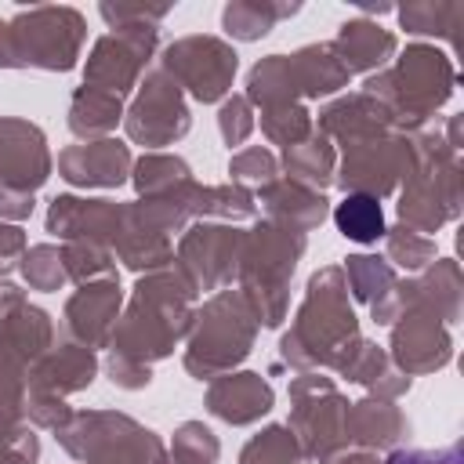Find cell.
<instances>
[{"mask_svg": "<svg viewBox=\"0 0 464 464\" xmlns=\"http://www.w3.org/2000/svg\"><path fill=\"white\" fill-rule=\"evenodd\" d=\"M196 304L199 294L174 265L138 276L109 337V355L152 370V362H163L185 341Z\"/></svg>", "mask_w": 464, "mask_h": 464, "instance_id": "6da1fadb", "label": "cell"}, {"mask_svg": "<svg viewBox=\"0 0 464 464\" xmlns=\"http://www.w3.org/2000/svg\"><path fill=\"white\" fill-rule=\"evenodd\" d=\"M359 319L348 297V283L341 265H323L308 276L304 297L290 319V330L279 337V362L308 373L334 370L359 344Z\"/></svg>", "mask_w": 464, "mask_h": 464, "instance_id": "7a4b0ae2", "label": "cell"}, {"mask_svg": "<svg viewBox=\"0 0 464 464\" xmlns=\"http://www.w3.org/2000/svg\"><path fill=\"white\" fill-rule=\"evenodd\" d=\"M362 91L392 112L395 130L413 134L424 130L428 120L453 98L457 65L442 47L417 40L406 44V51H399L381 72L366 76Z\"/></svg>", "mask_w": 464, "mask_h": 464, "instance_id": "3957f363", "label": "cell"}, {"mask_svg": "<svg viewBox=\"0 0 464 464\" xmlns=\"http://www.w3.org/2000/svg\"><path fill=\"white\" fill-rule=\"evenodd\" d=\"M304 250H308L304 232H294L268 218H254V225L243 228L236 286L246 294L261 330H279L283 319L290 315V279Z\"/></svg>", "mask_w": 464, "mask_h": 464, "instance_id": "277c9868", "label": "cell"}, {"mask_svg": "<svg viewBox=\"0 0 464 464\" xmlns=\"http://www.w3.org/2000/svg\"><path fill=\"white\" fill-rule=\"evenodd\" d=\"M410 145H413V167H410L406 181L399 185L395 214H399V225L428 236L460 218L464 167H460V156L446 145L439 127L413 130Z\"/></svg>", "mask_w": 464, "mask_h": 464, "instance_id": "5b68a950", "label": "cell"}, {"mask_svg": "<svg viewBox=\"0 0 464 464\" xmlns=\"http://www.w3.org/2000/svg\"><path fill=\"white\" fill-rule=\"evenodd\" d=\"M257 334L261 326L246 294L239 286L214 290L196 304L192 326L185 334L181 366L188 377L210 384L214 377L232 373L239 370V362H246V355L257 344Z\"/></svg>", "mask_w": 464, "mask_h": 464, "instance_id": "8992f818", "label": "cell"}, {"mask_svg": "<svg viewBox=\"0 0 464 464\" xmlns=\"http://www.w3.org/2000/svg\"><path fill=\"white\" fill-rule=\"evenodd\" d=\"M83 44L87 18L69 4H36L0 18V69L72 72Z\"/></svg>", "mask_w": 464, "mask_h": 464, "instance_id": "52a82bcc", "label": "cell"}, {"mask_svg": "<svg viewBox=\"0 0 464 464\" xmlns=\"http://www.w3.org/2000/svg\"><path fill=\"white\" fill-rule=\"evenodd\" d=\"M54 439L80 464H167V442L120 410H76Z\"/></svg>", "mask_w": 464, "mask_h": 464, "instance_id": "ba28073f", "label": "cell"}, {"mask_svg": "<svg viewBox=\"0 0 464 464\" xmlns=\"http://www.w3.org/2000/svg\"><path fill=\"white\" fill-rule=\"evenodd\" d=\"M290 417L286 428L294 431L301 457L312 464H330L337 453L348 450V395L337 388L334 377L323 370H308L290 377Z\"/></svg>", "mask_w": 464, "mask_h": 464, "instance_id": "9c48e42d", "label": "cell"}, {"mask_svg": "<svg viewBox=\"0 0 464 464\" xmlns=\"http://www.w3.org/2000/svg\"><path fill=\"white\" fill-rule=\"evenodd\" d=\"M51 170L54 156L44 127L25 116H0V221H25Z\"/></svg>", "mask_w": 464, "mask_h": 464, "instance_id": "30bf717a", "label": "cell"}, {"mask_svg": "<svg viewBox=\"0 0 464 464\" xmlns=\"http://www.w3.org/2000/svg\"><path fill=\"white\" fill-rule=\"evenodd\" d=\"M54 344V319L40 304H14L0 315V420L25 424L29 370Z\"/></svg>", "mask_w": 464, "mask_h": 464, "instance_id": "8fae6325", "label": "cell"}, {"mask_svg": "<svg viewBox=\"0 0 464 464\" xmlns=\"http://www.w3.org/2000/svg\"><path fill=\"white\" fill-rule=\"evenodd\" d=\"M156 69H163L181 91L185 98L199 102V105H221L232 94V80L239 72V54L225 36L214 33H188L170 40L160 58Z\"/></svg>", "mask_w": 464, "mask_h": 464, "instance_id": "7c38bea8", "label": "cell"}, {"mask_svg": "<svg viewBox=\"0 0 464 464\" xmlns=\"http://www.w3.org/2000/svg\"><path fill=\"white\" fill-rule=\"evenodd\" d=\"M123 130L145 152H163L167 145L181 141L192 130V109L185 91L163 69L152 65L141 76L130 105L123 109Z\"/></svg>", "mask_w": 464, "mask_h": 464, "instance_id": "4fadbf2b", "label": "cell"}, {"mask_svg": "<svg viewBox=\"0 0 464 464\" xmlns=\"http://www.w3.org/2000/svg\"><path fill=\"white\" fill-rule=\"evenodd\" d=\"M413 167V145L402 130H384L341 149L334 185L341 192H362L373 199H388L399 192Z\"/></svg>", "mask_w": 464, "mask_h": 464, "instance_id": "5bb4252c", "label": "cell"}, {"mask_svg": "<svg viewBox=\"0 0 464 464\" xmlns=\"http://www.w3.org/2000/svg\"><path fill=\"white\" fill-rule=\"evenodd\" d=\"M243 250V228L225 221H192L174 246V268L196 294H214L236 283Z\"/></svg>", "mask_w": 464, "mask_h": 464, "instance_id": "9a60e30c", "label": "cell"}, {"mask_svg": "<svg viewBox=\"0 0 464 464\" xmlns=\"http://www.w3.org/2000/svg\"><path fill=\"white\" fill-rule=\"evenodd\" d=\"M160 51V29H109L98 36L83 62V83L109 94H134Z\"/></svg>", "mask_w": 464, "mask_h": 464, "instance_id": "2e32d148", "label": "cell"}, {"mask_svg": "<svg viewBox=\"0 0 464 464\" xmlns=\"http://www.w3.org/2000/svg\"><path fill=\"white\" fill-rule=\"evenodd\" d=\"M388 359L406 377H428L453 362V334L428 308L413 304L388 326Z\"/></svg>", "mask_w": 464, "mask_h": 464, "instance_id": "e0dca14e", "label": "cell"}, {"mask_svg": "<svg viewBox=\"0 0 464 464\" xmlns=\"http://www.w3.org/2000/svg\"><path fill=\"white\" fill-rule=\"evenodd\" d=\"M44 228L62 243H98L112 250L123 228V203L105 196H54Z\"/></svg>", "mask_w": 464, "mask_h": 464, "instance_id": "ac0fdd59", "label": "cell"}, {"mask_svg": "<svg viewBox=\"0 0 464 464\" xmlns=\"http://www.w3.org/2000/svg\"><path fill=\"white\" fill-rule=\"evenodd\" d=\"M123 286L120 279H94V283H83L76 286L69 297H65V308H62V323H65V334L69 341L83 344V348H109V337L116 330V319L123 312Z\"/></svg>", "mask_w": 464, "mask_h": 464, "instance_id": "d6986e66", "label": "cell"}, {"mask_svg": "<svg viewBox=\"0 0 464 464\" xmlns=\"http://www.w3.org/2000/svg\"><path fill=\"white\" fill-rule=\"evenodd\" d=\"M134 152L120 138L76 141L58 152V178L72 188H120L130 181Z\"/></svg>", "mask_w": 464, "mask_h": 464, "instance_id": "ffe728a7", "label": "cell"}, {"mask_svg": "<svg viewBox=\"0 0 464 464\" xmlns=\"http://www.w3.org/2000/svg\"><path fill=\"white\" fill-rule=\"evenodd\" d=\"M203 406L210 417H218L232 428H246L272 413L276 392H272L268 377H261L257 370H232L207 384Z\"/></svg>", "mask_w": 464, "mask_h": 464, "instance_id": "44dd1931", "label": "cell"}, {"mask_svg": "<svg viewBox=\"0 0 464 464\" xmlns=\"http://www.w3.org/2000/svg\"><path fill=\"white\" fill-rule=\"evenodd\" d=\"M315 120V130L326 134L330 141H337L341 149L352 145V141H362V138H373V134H384V130H395L392 123V112L370 98L366 91H348V94H337L330 98Z\"/></svg>", "mask_w": 464, "mask_h": 464, "instance_id": "7402d4cb", "label": "cell"}, {"mask_svg": "<svg viewBox=\"0 0 464 464\" xmlns=\"http://www.w3.org/2000/svg\"><path fill=\"white\" fill-rule=\"evenodd\" d=\"M102 362L91 348L76 344V341H58L51 344L36 366L29 370V392H44V395H76V392H87L98 377Z\"/></svg>", "mask_w": 464, "mask_h": 464, "instance_id": "603a6c76", "label": "cell"}, {"mask_svg": "<svg viewBox=\"0 0 464 464\" xmlns=\"http://www.w3.org/2000/svg\"><path fill=\"white\" fill-rule=\"evenodd\" d=\"M406 439H410V417L395 399L362 395L348 402V446L370 450V453H381V450L392 453Z\"/></svg>", "mask_w": 464, "mask_h": 464, "instance_id": "cb8c5ba5", "label": "cell"}, {"mask_svg": "<svg viewBox=\"0 0 464 464\" xmlns=\"http://www.w3.org/2000/svg\"><path fill=\"white\" fill-rule=\"evenodd\" d=\"M254 199H257V210H261L268 221L286 225V228L304 232V236L315 232V228L330 218V199H326V192H315V188L297 185V181H290V178H276V181L261 185V188L254 192Z\"/></svg>", "mask_w": 464, "mask_h": 464, "instance_id": "d4e9b609", "label": "cell"}, {"mask_svg": "<svg viewBox=\"0 0 464 464\" xmlns=\"http://www.w3.org/2000/svg\"><path fill=\"white\" fill-rule=\"evenodd\" d=\"M112 257L130 268L134 276H145V272H160L167 265H174V236H167L163 228H156L145 210L134 203H123V228H120V239L112 246Z\"/></svg>", "mask_w": 464, "mask_h": 464, "instance_id": "484cf974", "label": "cell"}, {"mask_svg": "<svg viewBox=\"0 0 464 464\" xmlns=\"http://www.w3.org/2000/svg\"><path fill=\"white\" fill-rule=\"evenodd\" d=\"M330 47L337 51V58L344 62V69L355 76H373L381 72L395 54H399V36L392 29H384L377 18H348L337 25V36L330 40Z\"/></svg>", "mask_w": 464, "mask_h": 464, "instance_id": "4316f807", "label": "cell"}, {"mask_svg": "<svg viewBox=\"0 0 464 464\" xmlns=\"http://www.w3.org/2000/svg\"><path fill=\"white\" fill-rule=\"evenodd\" d=\"M337 377H344L348 384L366 388V395L395 399V402L413 388V377H406V373L388 359V352H384L377 341H366V337H359V344H355V348L348 352V359L337 366Z\"/></svg>", "mask_w": 464, "mask_h": 464, "instance_id": "83f0119b", "label": "cell"}, {"mask_svg": "<svg viewBox=\"0 0 464 464\" xmlns=\"http://www.w3.org/2000/svg\"><path fill=\"white\" fill-rule=\"evenodd\" d=\"M290 58V76L297 83L301 102H319V98H337L352 72L344 69V62L337 58V51L330 47V40L323 44H304L297 51L286 54Z\"/></svg>", "mask_w": 464, "mask_h": 464, "instance_id": "f1b7e54d", "label": "cell"}, {"mask_svg": "<svg viewBox=\"0 0 464 464\" xmlns=\"http://www.w3.org/2000/svg\"><path fill=\"white\" fill-rule=\"evenodd\" d=\"M417 304L428 308L439 323L457 326L464 315V272L457 257H435L424 272L413 276Z\"/></svg>", "mask_w": 464, "mask_h": 464, "instance_id": "f546056e", "label": "cell"}, {"mask_svg": "<svg viewBox=\"0 0 464 464\" xmlns=\"http://www.w3.org/2000/svg\"><path fill=\"white\" fill-rule=\"evenodd\" d=\"M123 98L109 94L102 87L80 83L69 94V109H65V127L80 138V141H98V138H112V130L123 123Z\"/></svg>", "mask_w": 464, "mask_h": 464, "instance_id": "4dcf8cb0", "label": "cell"}, {"mask_svg": "<svg viewBox=\"0 0 464 464\" xmlns=\"http://www.w3.org/2000/svg\"><path fill=\"white\" fill-rule=\"evenodd\" d=\"M185 210L192 221H225V225H239V221H254L257 218V199L250 188L243 185H199L192 181L185 188Z\"/></svg>", "mask_w": 464, "mask_h": 464, "instance_id": "1f68e13d", "label": "cell"}, {"mask_svg": "<svg viewBox=\"0 0 464 464\" xmlns=\"http://www.w3.org/2000/svg\"><path fill=\"white\" fill-rule=\"evenodd\" d=\"M279 170H286L283 178H290L297 185H308L315 192H326L334 185V174H337V145L326 134L312 130L304 141L283 149Z\"/></svg>", "mask_w": 464, "mask_h": 464, "instance_id": "d6a6232c", "label": "cell"}, {"mask_svg": "<svg viewBox=\"0 0 464 464\" xmlns=\"http://www.w3.org/2000/svg\"><path fill=\"white\" fill-rule=\"evenodd\" d=\"M301 11V4H290V0H228L221 7V29L232 40L239 44H254V40H265L276 22L283 18H294Z\"/></svg>", "mask_w": 464, "mask_h": 464, "instance_id": "836d02e7", "label": "cell"}, {"mask_svg": "<svg viewBox=\"0 0 464 464\" xmlns=\"http://www.w3.org/2000/svg\"><path fill=\"white\" fill-rule=\"evenodd\" d=\"M399 29L413 36H431V40H450L457 44V29L464 22V4L457 0H410L395 7Z\"/></svg>", "mask_w": 464, "mask_h": 464, "instance_id": "e575fe53", "label": "cell"}, {"mask_svg": "<svg viewBox=\"0 0 464 464\" xmlns=\"http://www.w3.org/2000/svg\"><path fill=\"white\" fill-rule=\"evenodd\" d=\"M330 218H334V225H337V232H341L344 239L362 243V246L381 243L384 232H388L381 199L362 196V192H344V199L330 207Z\"/></svg>", "mask_w": 464, "mask_h": 464, "instance_id": "d590c367", "label": "cell"}, {"mask_svg": "<svg viewBox=\"0 0 464 464\" xmlns=\"http://www.w3.org/2000/svg\"><path fill=\"white\" fill-rule=\"evenodd\" d=\"M185 181H192V167L178 152H141L130 167V185H134L138 199L167 196V192L181 188Z\"/></svg>", "mask_w": 464, "mask_h": 464, "instance_id": "8d00e7d4", "label": "cell"}, {"mask_svg": "<svg viewBox=\"0 0 464 464\" xmlns=\"http://www.w3.org/2000/svg\"><path fill=\"white\" fill-rule=\"evenodd\" d=\"M341 272H344V283H348V297L362 301L366 308L373 301H381L392 290V283L399 279V272L384 261V254H348Z\"/></svg>", "mask_w": 464, "mask_h": 464, "instance_id": "74e56055", "label": "cell"}, {"mask_svg": "<svg viewBox=\"0 0 464 464\" xmlns=\"http://www.w3.org/2000/svg\"><path fill=\"white\" fill-rule=\"evenodd\" d=\"M435 257H439V254H435V239H431V236H420V232H413V228H406V225H399V221L384 232V261H388L395 272L417 276V272H424Z\"/></svg>", "mask_w": 464, "mask_h": 464, "instance_id": "f35d334b", "label": "cell"}, {"mask_svg": "<svg viewBox=\"0 0 464 464\" xmlns=\"http://www.w3.org/2000/svg\"><path fill=\"white\" fill-rule=\"evenodd\" d=\"M239 464H304L301 446L286 424H265L239 450Z\"/></svg>", "mask_w": 464, "mask_h": 464, "instance_id": "ab89813d", "label": "cell"}, {"mask_svg": "<svg viewBox=\"0 0 464 464\" xmlns=\"http://www.w3.org/2000/svg\"><path fill=\"white\" fill-rule=\"evenodd\" d=\"M221 439L203 420H181L167 446V464H218Z\"/></svg>", "mask_w": 464, "mask_h": 464, "instance_id": "60d3db41", "label": "cell"}, {"mask_svg": "<svg viewBox=\"0 0 464 464\" xmlns=\"http://www.w3.org/2000/svg\"><path fill=\"white\" fill-rule=\"evenodd\" d=\"M18 272H22L29 290H44V294H54V290H62L69 283L65 261H62V246H54V243H33L22 254Z\"/></svg>", "mask_w": 464, "mask_h": 464, "instance_id": "b9f144b4", "label": "cell"}, {"mask_svg": "<svg viewBox=\"0 0 464 464\" xmlns=\"http://www.w3.org/2000/svg\"><path fill=\"white\" fill-rule=\"evenodd\" d=\"M62 261H65V276L76 286L94 283V279H120L112 250L98 243H62Z\"/></svg>", "mask_w": 464, "mask_h": 464, "instance_id": "7bdbcfd3", "label": "cell"}, {"mask_svg": "<svg viewBox=\"0 0 464 464\" xmlns=\"http://www.w3.org/2000/svg\"><path fill=\"white\" fill-rule=\"evenodd\" d=\"M257 112H261V134L279 149L297 145L315 130V120H312L308 105H301V102L297 105H272V109H257Z\"/></svg>", "mask_w": 464, "mask_h": 464, "instance_id": "ee69618b", "label": "cell"}, {"mask_svg": "<svg viewBox=\"0 0 464 464\" xmlns=\"http://www.w3.org/2000/svg\"><path fill=\"white\" fill-rule=\"evenodd\" d=\"M279 178V156L268 152L265 145H243L228 156V181L243 188H261Z\"/></svg>", "mask_w": 464, "mask_h": 464, "instance_id": "f6af8a7d", "label": "cell"}, {"mask_svg": "<svg viewBox=\"0 0 464 464\" xmlns=\"http://www.w3.org/2000/svg\"><path fill=\"white\" fill-rule=\"evenodd\" d=\"M174 4H141V0H116V4H98V14L105 18L109 29H160Z\"/></svg>", "mask_w": 464, "mask_h": 464, "instance_id": "bcb514c9", "label": "cell"}, {"mask_svg": "<svg viewBox=\"0 0 464 464\" xmlns=\"http://www.w3.org/2000/svg\"><path fill=\"white\" fill-rule=\"evenodd\" d=\"M257 127V112L254 105L243 98V94H228L221 105H218V130H221V141L232 149V145H243Z\"/></svg>", "mask_w": 464, "mask_h": 464, "instance_id": "7dc6e473", "label": "cell"}, {"mask_svg": "<svg viewBox=\"0 0 464 464\" xmlns=\"http://www.w3.org/2000/svg\"><path fill=\"white\" fill-rule=\"evenodd\" d=\"M76 410L58 399V395H44V392H29L25 395V424L40 428V431H58L62 424H69Z\"/></svg>", "mask_w": 464, "mask_h": 464, "instance_id": "c3c4849f", "label": "cell"}, {"mask_svg": "<svg viewBox=\"0 0 464 464\" xmlns=\"http://www.w3.org/2000/svg\"><path fill=\"white\" fill-rule=\"evenodd\" d=\"M40 460V435L33 424L0 428V464H36Z\"/></svg>", "mask_w": 464, "mask_h": 464, "instance_id": "681fc988", "label": "cell"}, {"mask_svg": "<svg viewBox=\"0 0 464 464\" xmlns=\"http://www.w3.org/2000/svg\"><path fill=\"white\" fill-rule=\"evenodd\" d=\"M384 464H464V453L460 446H442V450H410V446H399L384 457Z\"/></svg>", "mask_w": 464, "mask_h": 464, "instance_id": "f907efd6", "label": "cell"}, {"mask_svg": "<svg viewBox=\"0 0 464 464\" xmlns=\"http://www.w3.org/2000/svg\"><path fill=\"white\" fill-rule=\"evenodd\" d=\"M105 373L123 392H141V388L152 384V370L149 366H138V362H127V359H116V355H105Z\"/></svg>", "mask_w": 464, "mask_h": 464, "instance_id": "816d5d0a", "label": "cell"}, {"mask_svg": "<svg viewBox=\"0 0 464 464\" xmlns=\"http://www.w3.org/2000/svg\"><path fill=\"white\" fill-rule=\"evenodd\" d=\"M25 250H29L25 228L22 225H11V221H0V279H7V272L18 268V261H22Z\"/></svg>", "mask_w": 464, "mask_h": 464, "instance_id": "f5cc1de1", "label": "cell"}, {"mask_svg": "<svg viewBox=\"0 0 464 464\" xmlns=\"http://www.w3.org/2000/svg\"><path fill=\"white\" fill-rule=\"evenodd\" d=\"M330 464H384L377 453H370V450H344V453H337Z\"/></svg>", "mask_w": 464, "mask_h": 464, "instance_id": "db71d44e", "label": "cell"}, {"mask_svg": "<svg viewBox=\"0 0 464 464\" xmlns=\"http://www.w3.org/2000/svg\"><path fill=\"white\" fill-rule=\"evenodd\" d=\"M25 301V290H18L14 283H7V279H0V315L4 312H11L14 304H22Z\"/></svg>", "mask_w": 464, "mask_h": 464, "instance_id": "11a10c76", "label": "cell"}, {"mask_svg": "<svg viewBox=\"0 0 464 464\" xmlns=\"http://www.w3.org/2000/svg\"><path fill=\"white\" fill-rule=\"evenodd\" d=\"M460 130H464V116H450V123H446V130H442V138H446V145L460 156V149H464V138H460Z\"/></svg>", "mask_w": 464, "mask_h": 464, "instance_id": "9f6ffc18", "label": "cell"}, {"mask_svg": "<svg viewBox=\"0 0 464 464\" xmlns=\"http://www.w3.org/2000/svg\"><path fill=\"white\" fill-rule=\"evenodd\" d=\"M388 11H395V7H392V4H362V7H359L362 18H370V14H388Z\"/></svg>", "mask_w": 464, "mask_h": 464, "instance_id": "6f0895ef", "label": "cell"}, {"mask_svg": "<svg viewBox=\"0 0 464 464\" xmlns=\"http://www.w3.org/2000/svg\"><path fill=\"white\" fill-rule=\"evenodd\" d=\"M0 428H11V424H4V420H0Z\"/></svg>", "mask_w": 464, "mask_h": 464, "instance_id": "680465c9", "label": "cell"}]
</instances>
